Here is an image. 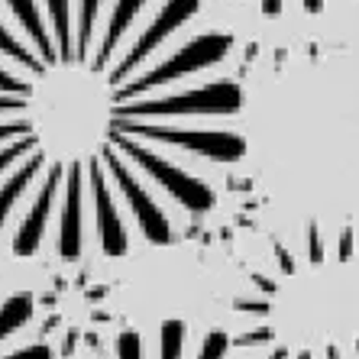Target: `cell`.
I'll use <instances>...</instances> for the list:
<instances>
[{
  "instance_id": "1",
  "label": "cell",
  "mask_w": 359,
  "mask_h": 359,
  "mask_svg": "<svg viewBox=\"0 0 359 359\" xmlns=\"http://www.w3.org/2000/svg\"><path fill=\"white\" fill-rule=\"evenodd\" d=\"M243 94L233 81L208 84L201 91L172 94L162 100H140V104H126L117 107V117H175V114H233L240 110Z\"/></svg>"
},
{
  "instance_id": "5",
  "label": "cell",
  "mask_w": 359,
  "mask_h": 359,
  "mask_svg": "<svg viewBox=\"0 0 359 359\" xmlns=\"http://www.w3.org/2000/svg\"><path fill=\"white\" fill-rule=\"evenodd\" d=\"M201 0H165V7H162V13L156 20H152V26L146 29V33L136 39V46L130 49V55H126L123 62H120L117 68H114V75H110V81L117 84L120 78H126L130 72H133L136 65H140L146 55H152V52L159 49V42H165L168 36L175 33L182 23H188V20L198 13Z\"/></svg>"
},
{
  "instance_id": "15",
  "label": "cell",
  "mask_w": 359,
  "mask_h": 359,
  "mask_svg": "<svg viewBox=\"0 0 359 359\" xmlns=\"http://www.w3.org/2000/svg\"><path fill=\"white\" fill-rule=\"evenodd\" d=\"M97 10H100V0H81V20H78V59H88Z\"/></svg>"
},
{
  "instance_id": "34",
  "label": "cell",
  "mask_w": 359,
  "mask_h": 359,
  "mask_svg": "<svg viewBox=\"0 0 359 359\" xmlns=\"http://www.w3.org/2000/svg\"><path fill=\"white\" fill-rule=\"evenodd\" d=\"M269 359H288V350H276V353H272V356H269Z\"/></svg>"
},
{
  "instance_id": "24",
  "label": "cell",
  "mask_w": 359,
  "mask_h": 359,
  "mask_svg": "<svg viewBox=\"0 0 359 359\" xmlns=\"http://www.w3.org/2000/svg\"><path fill=\"white\" fill-rule=\"evenodd\" d=\"M7 359H52V350L46 346V343H36V346L20 350V353H13V356H7Z\"/></svg>"
},
{
  "instance_id": "29",
  "label": "cell",
  "mask_w": 359,
  "mask_h": 359,
  "mask_svg": "<svg viewBox=\"0 0 359 359\" xmlns=\"http://www.w3.org/2000/svg\"><path fill=\"white\" fill-rule=\"evenodd\" d=\"M26 107V97H0V110H23Z\"/></svg>"
},
{
  "instance_id": "17",
  "label": "cell",
  "mask_w": 359,
  "mask_h": 359,
  "mask_svg": "<svg viewBox=\"0 0 359 359\" xmlns=\"http://www.w3.org/2000/svg\"><path fill=\"white\" fill-rule=\"evenodd\" d=\"M0 52H7V55H13V59L17 62H23L26 68H33V72H49V68H46V62H36L33 55H29V52L23 49V46H20L17 39H13V36L7 33V29H4V26H0Z\"/></svg>"
},
{
  "instance_id": "4",
  "label": "cell",
  "mask_w": 359,
  "mask_h": 359,
  "mask_svg": "<svg viewBox=\"0 0 359 359\" xmlns=\"http://www.w3.org/2000/svg\"><path fill=\"white\" fill-rule=\"evenodd\" d=\"M110 142H120V149H126L130 156H133L136 162H140L146 172H149L156 182H162L168 188V191L175 194L178 201H182L188 210H208L214 208V191H210L204 182H198V178L191 175H184L182 168H175L172 162H165L162 156H156V152L149 149H142V146H136L133 140H126L123 133H117V130H110Z\"/></svg>"
},
{
  "instance_id": "26",
  "label": "cell",
  "mask_w": 359,
  "mask_h": 359,
  "mask_svg": "<svg viewBox=\"0 0 359 359\" xmlns=\"http://www.w3.org/2000/svg\"><path fill=\"white\" fill-rule=\"evenodd\" d=\"M276 259H278V269H282L285 276H292V272H294V259H292V252L285 250L282 243H276Z\"/></svg>"
},
{
  "instance_id": "20",
  "label": "cell",
  "mask_w": 359,
  "mask_h": 359,
  "mask_svg": "<svg viewBox=\"0 0 359 359\" xmlns=\"http://www.w3.org/2000/svg\"><path fill=\"white\" fill-rule=\"evenodd\" d=\"M308 256H311V262H324V243H320L318 224L308 226Z\"/></svg>"
},
{
  "instance_id": "16",
  "label": "cell",
  "mask_w": 359,
  "mask_h": 359,
  "mask_svg": "<svg viewBox=\"0 0 359 359\" xmlns=\"http://www.w3.org/2000/svg\"><path fill=\"white\" fill-rule=\"evenodd\" d=\"M184 324L182 320H165L162 324V359H182Z\"/></svg>"
},
{
  "instance_id": "13",
  "label": "cell",
  "mask_w": 359,
  "mask_h": 359,
  "mask_svg": "<svg viewBox=\"0 0 359 359\" xmlns=\"http://www.w3.org/2000/svg\"><path fill=\"white\" fill-rule=\"evenodd\" d=\"M52 13V23H55V36H59V62H78V49L72 46V17H68V0H46Z\"/></svg>"
},
{
  "instance_id": "22",
  "label": "cell",
  "mask_w": 359,
  "mask_h": 359,
  "mask_svg": "<svg viewBox=\"0 0 359 359\" xmlns=\"http://www.w3.org/2000/svg\"><path fill=\"white\" fill-rule=\"evenodd\" d=\"M266 340H272V330L269 327H259V330H250V334H243V337H236V346H256V343H266Z\"/></svg>"
},
{
  "instance_id": "21",
  "label": "cell",
  "mask_w": 359,
  "mask_h": 359,
  "mask_svg": "<svg viewBox=\"0 0 359 359\" xmlns=\"http://www.w3.org/2000/svg\"><path fill=\"white\" fill-rule=\"evenodd\" d=\"M33 146H36V140H23V142H13V146H7V149L0 152V172H4V168H7L13 159H17V156H23L26 149H33Z\"/></svg>"
},
{
  "instance_id": "8",
  "label": "cell",
  "mask_w": 359,
  "mask_h": 359,
  "mask_svg": "<svg viewBox=\"0 0 359 359\" xmlns=\"http://www.w3.org/2000/svg\"><path fill=\"white\" fill-rule=\"evenodd\" d=\"M94 204H97V230H100V243H104V252L107 256H123L126 252V230L120 224V214L110 201L107 182L100 175V168L94 165Z\"/></svg>"
},
{
  "instance_id": "32",
  "label": "cell",
  "mask_w": 359,
  "mask_h": 359,
  "mask_svg": "<svg viewBox=\"0 0 359 359\" xmlns=\"http://www.w3.org/2000/svg\"><path fill=\"white\" fill-rule=\"evenodd\" d=\"M301 4H304L308 13H320V10H324V0H301Z\"/></svg>"
},
{
  "instance_id": "23",
  "label": "cell",
  "mask_w": 359,
  "mask_h": 359,
  "mask_svg": "<svg viewBox=\"0 0 359 359\" xmlns=\"http://www.w3.org/2000/svg\"><path fill=\"white\" fill-rule=\"evenodd\" d=\"M0 91H10V94H29V84L20 81V78L0 72Z\"/></svg>"
},
{
  "instance_id": "30",
  "label": "cell",
  "mask_w": 359,
  "mask_h": 359,
  "mask_svg": "<svg viewBox=\"0 0 359 359\" xmlns=\"http://www.w3.org/2000/svg\"><path fill=\"white\" fill-rule=\"evenodd\" d=\"M262 13L266 17H278L282 13V0H262Z\"/></svg>"
},
{
  "instance_id": "9",
  "label": "cell",
  "mask_w": 359,
  "mask_h": 359,
  "mask_svg": "<svg viewBox=\"0 0 359 359\" xmlns=\"http://www.w3.org/2000/svg\"><path fill=\"white\" fill-rule=\"evenodd\" d=\"M59 252L65 259H75L81 252V168H72L62 204V230H59Z\"/></svg>"
},
{
  "instance_id": "25",
  "label": "cell",
  "mask_w": 359,
  "mask_h": 359,
  "mask_svg": "<svg viewBox=\"0 0 359 359\" xmlns=\"http://www.w3.org/2000/svg\"><path fill=\"white\" fill-rule=\"evenodd\" d=\"M236 311H250V314H269V301H250V298H240L233 301Z\"/></svg>"
},
{
  "instance_id": "28",
  "label": "cell",
  "mask_w": 359,
  "mask_h": 359,
  "mask_svg": "<svg viewBox=\"0 0 359 359\" xmlns=\"http://www.w3.org/2000/svg\"><path fill=\"white\" fill-rule=\"evenodd\" d=\"M353 256V226H343V233H340V259L346 262Z\"/></svg>"
},
{
  "instance_id": "31",
  "label": "cell",
  "mask_w": 359,
  "mask_h": 359,
  "mask_svg": "<svg viewBox=\"0 0 359 359\" xmlns=\"http://www.w3.org/2000/svg\"><path fill=\"white\" fill-rule=\"evenodd\" d=\"M252 282H256V285H259V288H262V292H266V294H272V292H278V288H276V285H272V282H269V278H262V276H252Z\"/></svg>"
},
{
  "instance_id": "7",
  "label": "cell",
  "mask_w": 359,
  "mask_h": 359,
  "mask_svg": "<svg viewBox=\"0 0 359 359\" xmlns=\"http://www.w3.org/2000/svg\"><path fill=\"white\" fill-rule=\"evenodd\" d=\"M59 182H62V168L55 165L49 172V178H46V184H42V194L36 198V204H33V210H29V217H26L23 230H20L17 240H13V252H17V256H33V252L39 250L42 230H46V220H49V208H52V198H55Z\"/></svg>"
},
{
  "instance_id": "10",
  "label": "cell",
  "mask_w": 359,
  "mask_h": 359,
  "mask_svg": "<svg viewBox=\"0 0 359 359\" xmlns=\"http://www.w3.org/2000/svg\"><path fill=\"white\" fill-rule=\"evenodd\" d=\"M7 4H10V10L20 17V23L26 26V33L33 36V42L39 46L42 59H46V68H52L55 62H59V55H55V49H52V42H49V33H46V26H42L36 0H7Z\"/></svg>"
},
{
  "instance_id": "18",
  "label": "cell",
  "mask_w": 359,
  "mask_h": 359,
  "mask_svg": "<svg viewBox=\"0 0 359 359\" xmlns=\"http://www.w3.org/2000/svg\"><path fill=\"white\" fill-rule=\"evenodd\" d=\"M226 346H230V337H226L224 330H214V334H208V340H204L201 359H224Z\"/></svg>"
},
{
  "instance_id": "3",
  "label": "cell",
  "mask_w": 359,
  "mask_h": 359,
  "mask_svg": "<svg viewBox=\"0 0 359 359\" xmlns=\"http://www.w3.org/2000/svg\"><path fill=\"white\" fill-rule=\"evenodd\" d=\"M114 130L117 133H133L146 136V140H159L168 146H182V149L201 152L210 159H240L246 152V142L236 133H210V130H172V126H156V123H133L126 117H114Z\"/></svg>"
},
{
  "instance_id": "27",
  "label": "cell",
  "mask_w": 359,
  "mask_h": 359,
  "mask_svg": "<svg viewBox=\"0 0 359 359\" xmlns=\"http://www.w3.org/2000/svg\"><path fill=\"white\" fill-rule=\"evenodd\" d=\"M33 123H26V120H17V123H0V140H7V136H17V133H29Z\"/></svg>"
},
{
  "instance_id": "6",
  "label": "cell",
  "mask_w": 359,
  "mask_h": 359,
  "mask_svg": "<svg viewBox=\"0 0 359 359\" xmlns=\"http://www.w3.org/2000/svg\"><path fill=\"white\" fill-rule=\"evenodd\" d=\"M104 162H107V168L114 172V178L120 182V188H123V194H126V201H130V208H133V214H136V224L142 226V233H146V240H152V243H172V226H168V220H165V214H162L159 208H156V201L149 198V194L140 188V182H136L130 172H126V165H120V159H117V152L110 149H104Z\"/></svg>"
},
{
  "instance_id": "11",
  "label": "cell",
  "mask_w": 359,
  "mask_h": 359,
  "mask_svg": "<svg viewBox=\"0 0 359 359\" xmlns=\"http://www.w3.org/2000/svg\"><path fill=\"white\" fill-rule=\"evenodd\" d=\"M142 4H146V0H117V7H114V13H110V26H107V36H104V49H100L97 68H104V62L110 59V52L117 49L120 36L130 29V23L136 20V13H140Z\"/></svg>"
},
{
  "instance_id": "14",
  "label": "cell",
  "mask_w": 359,
  "mask_h": 359,
  "mask_svg": "<svg viewBox=\"0 0 359 359\" xmlns=\"http://www.w3.org/2000/svg\"><path fill=\"white\" fill-rule=\"evenodd\" d=\"M33 314V298L29 294H17V298H10L4 308H0V340L7 334H13L17 327H23Z\"/></svg>"
},
{
  "instance_id": "19",
  "label": "cell",
  "mask_w": 359,
  "mask_h": 359,
  "mask_svg": "<svg viewBox=\"0 0 359 359\" xmlns=\"http://www.w3.org/2000/svg\"><path fill=\"white\" fill-rule=\"evenodd\" d=\"M117 359H142V343L133 330L117 337Z\"/></svg>"
},
{
  "instance_id": "12",
  "label": "cell",
  "mask_w": 359,
  "mask_h": 359,
  "mask_svg": "<svg viewBox=\"0 0 359 359\" xmlns=\"http://www.w3.org/2000/svg\"><path fill=\"white\" fill-rule=\"evenodd\" d=\"M39 168H42V152H36L33 159L26 162V165L20 168L17 175H13L7 184H4V188H0V224L7 220L10 208H13V201H17L20 194H23V188H26V184H29V182H33V178H36V172H39Z\"/></svg>"
},
{
  "instance_id": "33",
  "label": "cell",
  "mask_w": 359,
  "mask_h": 359,
  "mask_svg": "<svg viewBox=\"0 0 359 359\" xmlns=\"http://www.w3.org/2000/svg\"><path fill=\"white\" fill-rule=\"evenodd\" d=\"M327 359H340V350H337V346H327Z\"/></svg>"
},
{
  "instance_id": "2",
  "label": "cell",
  "mask_w": 359,
  "mask_h": 359,
  "mask_svg": "<svg viewBox=\"0 0 359 359\" xmlns=\"http://www.w3.org/2000/svg\"><path fill=\"white\" fill-rule=\"evenodd\" d=\"M230 46H233V39H230L226 33H208V36H201V39L188 42L182 52H175L172 59H165L159 68H152L149 75L136 78L133 84H126L123 91H114V97H117V100L133 97V94L149 91V88H156V84H168V81H175V78L191 75V72H198V68L214 65V62H220L226 52H230Z\"/></svg>"
},
{
  "instance_id": "35",
  "label": "cell",
  "mask_w": 359,
  "mask_h": 359,
  "mask_svg": "<svg viewBox=\"0 0 359 359\" xmlns=\"http://www.w3.org/2000/svg\"><path fill=\"white\" fill-rule=\"evenodd\" d=\"M298 359H314V356H311V353H308V350H304V353H301V356H298Z\"/></svg>"
}]
</instances>
